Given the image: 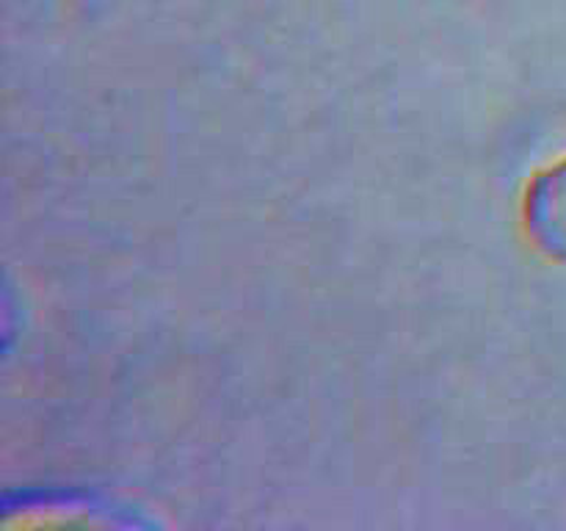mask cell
Listing matches in <instances>:
<instances>
[]
</instances>
